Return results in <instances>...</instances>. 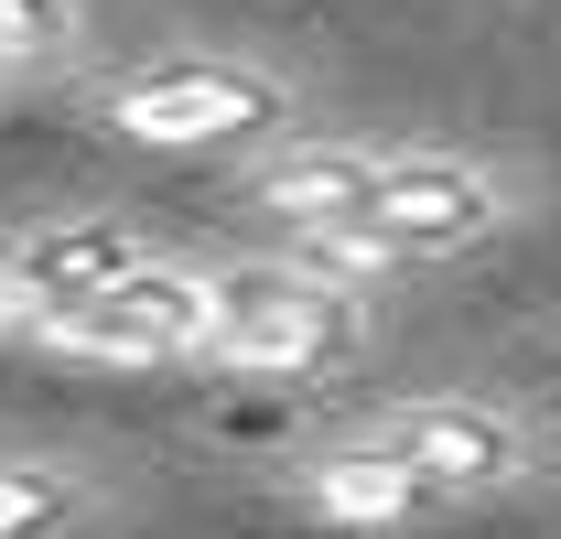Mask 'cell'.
<instances>
[{
	"label": "cell",
	"instance_id": "30bf717a",
	"mask_svg": "<svg viewBox=\"0 0 561 539\" xmlns=\"http://www.w3.org/2000/svg\"><path fill=\"white\" fill-rule=\"evenodd\" d=\"M66 518V485L44 465H0V539H33V529H55Z\"/></svg>",
	"mask_w": 561,
	"mask_h": 539
},
{
	"label": "cell",
	"instance_id": "6da1fadb",
	"mask_svg": "<svg viewBox=\"0 0 561 539\" xmlns=\"http://www.w3.org/2000/svg\"><path fill=\"white\" fill-rule=\"evenodd\" d=\"M496 195L486 162H454V151H378V184H367V216L335 227V238H302V260L324 280H367V270H411V260H454L496 238Z\"/></svg>",
	"mask_w": 561,
	"mask_h": 539
},
{
	"label": "cell",
	"instance_id": "3957f363",
	"mask_svg": "<svg viewBox=\"0 0 561 539\" xmlns=\"http://www.w3.org/2000/svg\"><path fill=\"white\" fill-rule=\"evenodd\" d=\"M291 119V87L238 55H173V66H140L108 87V130L140 151H216V140H249Z\"/></svg>",
	"mask_w": 561,
	"mask_h": 539
},
{
	"label": "cell",
	"instance_id": "9c48e42d",
	"mask_svg": "<svg viewBox=\"0 0 561 539\" xmlns=\"http://www.w3.org/2000/svg\"><path fill=\"white\" fill-rule=\"evenodd\" d=\"M76 55V0H0V76L66 66Z\"/></svg>",
	"mask_w": 561,
	"mask_h": 539
},
{
	"label": "cell",
	"instance_id": "8992f818",
	"mask_svg": "<svg viewBox=\"0 0 561 539\" xmlns=\"http://www.w3.org/2000/svg\"><path fill=\"white\" fill-rule=\"evenodd\" d=\"M130 270H151V249H140L119 216H55L22 249H0V280L22 302V335L55 324V313H76V302H98V291H119Z\"/></svg>",
	"mask_w": 561,
	"mask_h": 539
},
{
	"label": "cell",
	"instance_id": "7a4b0ae2",
	"mask_svg": "<svg viewBox=\"0 0 561 539\" xmlns=\"http://www.w3.org/2000/svg\"><path fill=\"white\" fill-rule=\"evenodd\" d=\"M356 345V280H324L313 260H249L216 270V345L227 378H313Z\"/></svg>",
	"mask_w": 561,
	"mask_h": 539
},
{
	"label": "cell",
	"instance_id": "277c9868",
	"mask_svg": "<svg viewBox=\"0 0 561 539\" xmlns=\"http://www.w3.org/2000/svg\"><path fill=\"white\" fill-rule=\"evenodd\" d=\"M33 345H44V356H76V367H184V356L216 345V280L151 260V270H130L119 291H98V302H76L55 324H33Z\"/></svg>",
	"mask_w": 561,
	"mask_h": 539
},
{
	"label": "cell",
	"instance_id": "5b68a950",
	"mask_svg": "<svg viewBox=\"0 0 561 539\" xmlns=\"http://www.w3.org/2000/svg\"><path fill=\"white\" fill-rule=\"evenodd\" d=\"M356 443L400 454L432 496H496V485L529 474V432L507 410H486V400H400V410H378Z\"/></svg>",
	"mask_w": 561,
	"mask_h": 539
},
{
	"label": "cell",
	"instance_id": "8fae6325",
	"mask_svg": "<svg viewBox=\"0 0 561 539\" xmlns=\"http://www.w3.org/2000/svg\"><path fill=\"white\" fill-rule=\"evenodd\" d=\"M0 324H22V302H11V280H0Z\"/></svg>",
	"mask_w": 561,
	"mask_h": 539
},
{
	"label": "cell",
	"instance_id": "52a82bcc",
	"mask_svg": "<svg viewBox=\"0 0 561 539\" xmlns=\"http://www.w3.org/2000/svg\"><path fill=\"white\" fill-rule=\"evenodd\" d=\"M367 184H378V151H356V140H313V151H291L260 173V205H271L291 238H335L367 216Z\"/></svg>",
	"mask_w": 561,
	"mask_h": 539
},
{
	"label": "cell",
	"instance_id": "ba28073f",
	"mask_svg": "<svg viewBox=\"0 0 561 539\" xmlns=\"http://www.w3.org/2000/svg\"><path fill=\"white\" fill-rule=\"evenodd\" d=\"M302 507H313V518H335V529H400V518L443 507V496H432V485H421L400 454H378V443H346V454L302 465Z\"/></svg>",
	"mask_w": 561,
	"mask_h": 539
}]
</instances>
